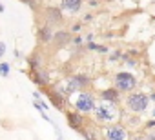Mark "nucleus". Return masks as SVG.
Listing matches in <instances>:
<instances>
[{
	"instance_id": "obj_8",
	"label": "nucleus",
	"mask_w": 155,
	"mask_h": 140,
	"mask_svg": "<svg viewBox=\"0 0 155 140\" xmlns=\"http://www.w3.org/2000/svg\"><path fill=\"white\" fill-rule=\"evenodd\" d=\"M82 6H84V0H60L58 2V9L62 11V15H68V17L81 13Z\"/></svg>"
},
{
	"instance_id": "obj_6",
	"label": "nucleus",
	"mask_w": 155,
	"mask_h": 140,
	"mask_svg": "<svg viewBox=\"0 0 155 140\" xmlns=\"http://www.w3.org/2000/svg\"><path fill=\"white\" fill-rule=\"evenodd\" d=\"M62 82H64L68 93L71 95V93H77V91H82V88H88L90 86V77L86 73H75V75L66 77Z\"/></svg>"
},
{
	"instance_id": "obj_21",
	"label": "nucleus",
	"mask_w": 155,
	"mask_h": 140,
	"mask_svg": "<svg viewBox=\"0 0 155 140\" xmlns=\"http://www.w3.org/2000/svg\"><path fill=\"white\" fill-rule=\"evenodd\" d=\"M82 42H84V38H82V37H75L71 44H73L75 47H81V46H82Z\"/></svg>"
},
{
	"instance_id": "obj_29",
	"label": "nucleus",
	"mask_w": 155,
	"mask_h": 140,
	"mask_svg": "<svg viewBox=\"0 0 155 140\" xmlns=\"http://www.w3.org/2000/svg\"><path fill=\"white\" fill-rule=\"evenodd\" d=\"M150 97V102H155V93H151V95H148Z\"/></svg>"
},
{
	"instance_id": "obj_23",
	"label": "nucleus",
	"mask_w": 155,
	"mask_h": 140,
	"mask_svg": "<svg viewBox=\"0 0 155 140\" xmlns=\"http://www.w3.org/2000/svg\"><path fill=\"white\" fill-rule=\"evenodd\" d=\"M144 127H146V131H148V129H155V118H150V120L144 124Z\"/></svg>"
},
{
	"instance_id": "obj_32",
	"label": "nucleus",
	"mask_w": 155,
	"mask_h": 140,
	"mask_svg": "<svg viewBox=\"0 0 155 140\" xmlns=\"http://www.w3.org/2000/svg\"><path fill=\"white\" fill-rule=\"evenodd\" d=\"M37 2H38V4H40V2H44V0H37Z\"/></svg>"
},
{
	"instance_id": "obj_14",
	"label": "nucleus",
	"mask_w": 155,
	"mask_h": 140,
	"mask_svg": "<svg viewBox=\"0 0 155 140\" xmlns=\"http://www.w3.org/2000/svg\"><path fill=\"white\" fill-rule=\"evenodd\" d=\"M29 77H31V80H33L37 86H49V73L44 71V69H38V71H31Z\"/></svg>"
},
{
	"instance_id": "obj_13",
	"label": "nucleus",
	"mask_w": 155,
	"mask_h": 140,
	"mask_svg": "<svg viewBox=\"0 0 155 140\" xmlns=\"http://www.w3.org/2000/svg\"><path fill=\"white\" fill-rule=\"evenodd\" d=\"M99 100H104V102H111V104H117L120 102V93L115 89V88H106L101 91V98Z\"/></svg>"
},
{
	"instance_id": "obj_5",
	"label": "nucleus",
	"mask_w": 155,
	"mask_h": 140,
	"mask_svg": "<svg viewBox=\"0 0 155 140\" xmlns=\"http://www.w3.org/2000/svg\"><path fill=\"white\" fill-rule=\"evenodd\" d=\"M104 140H130V129L124 124H111V126H104L101 131Z\"/></svg>"
},
{
	"instance_id": "obj_16",
	"label": "nucleus",
	"mask_w": 155,
	"mask_h": 140,
	"mask_svg": "<svg viewBox=\"0 0 155 140\" xmlns=\"http://www.w3.org/2000/svg\"><path fill=\"white\" fill-rule=\"evenodd\" d=\"M81 133H82L84 140H99V138L102 136L97 127H86V126H84V127L81 129Z\"/></svg>"
},
{
	"instance_id": "obj_4",
	"label": "nucleus",
	"mask_w": 155,
	"mask_h": 140,
	"mask_svg": "<svg viewBox=\"0 0 155 140\" xmlns=\"http://www.w3.org/2000/svg\"><path fill=\"white\" fill-rule=\"evenodd\" d=\"M137 84H139V82H137V77H135L133 73H130V71H117V73L113 75V88H115L119 93L130 95V93L135 91Z\"/></svg>"
},
{
	"instance_id": "obj_1",
	"label": "nucleus",
	"mask_w": 155,
	"mask_h": 140,
	"mask_svg": "<svg viewBox=\"0 0 155 140\" xmlns=\"http://www.w3.org/2000/svg\"><path fill=\"white\" fill-rule=\"evenodd\" d=\"M93 118L97 124L101 126H111V124H119L122 120V111L117 104L111 102H104V100H97L95 109H93Z\"/></svg>"
},
{
	"instance_id": "obj_28",
	"label": "nucleus",
	"mask_w": 155,
	"mask_h": 140,
	"mask_svg": "<svg viewBox=\"0 0 155 140\" xmlns=\"http://www.w3.org/2000/svg\"><path fill=\"white\" fill-rule=\"evenodd\" d=\"M33 97H35L37 100H40V93H38V91H35V93H33Z\"/></svg>"
},
{
	"instance_id": "obj_12",
	"label": "nucleus",
	"mask_w": 155,
	"mask_h": 140,
	"mask_svg": "<svg viewBox=\"0 0 155 140\" xmlns=\"http://www.w3.org/2000/svg\"><path fill=\"white\" fill-rule=\"evenodd\" d=\"M53 33H55L53 27L42 24V26L38 27V31H37V38H38L40 44H51V40H53Z\"/></svg>"
},
{
	"instance_id": "obj_7",
	"label": "nucleus",
	"mask_w": 155,
	"mask_h": 140,
	"mask_svg": "<svg viewBox=\"0 0 155 140\" xmlns=\"http://www.w3.org/2000/svg\"><path fill=\"white\" fill-rule=\"evenodd\" d=\"M42 18H44V24L49 26V27H60L64 24V15L62 11L58 9V6H46L42 9Z\"/></svg>"
},
{
	"instance_id": "obj_24",
	"label": "nucleus",
	"mask_w": 155,
	"mask_h": 140,
	"mask_svg": "<svg viewBox=\"0 0 155 140\" xmlns=\"http://www.w3.org/2000/svg\"><path fill=\"white\" fill-rule=\"evenodd\" d=\"M130 140H146V138H144V133H135V135H130Z\"/></svg>"
},
{
	"instance_id": "obj_31",
	"label": "nucleus",
	"mask_w": 155,
	"mask_h": 140,
	"mask_svg": "<svg viewBox=\"0 0 155 140\" xmlns=\"http://www.w3.org/2000/svg\"><path fill=\"white\" fill-rule=\"evenodd\" d=\"M151 116H155V109H153V113H151Z\"/></svg>"
},
{
	"instance_id": "obj_9",
	"label": "nucleus",
	"mask_w": 155,
	"mask_h": 140,
	"mask_svg": "<svg viewBox=\"0 0 155 140\" xmlns=\"http://www.w3.org/2000/svg\"><path fill=\"white\" fill-rule=\"evenodd\" d=\"M71 42H73V35H71L68 29H55L51 44H55L57 47H66V46H69Z\"/></svg>"
},
{
	"instance_id": "obj_11",
	"label": "nucleus",
	"mask_w": 155,
	"mask_h": 140,
	"mask_svg": "<svg viewBox=\"0 0 155 140\" xmlns=\"http://www.w3.org/2000/svg\"><path fill=\"white\" fill-rule=\"evenodd\" d=\"M48 98H49V102H51V106H53L55 109H58V111H64V109H66L68 100H66L57 89H48Z\"/></svg>"
},
{
	"instance_id": "obj_15",
	"label": "nucleus",
	"mask_w": 155,
	"mask_h": 140,
	"mask_svg": "<svg viewBox=\"0 0 155 140\" xmlns=\"http://www.w3.org/2000/svg\"><path fill=\"white\" fill-rule=\"evenodd\" d=\"M28 64H29V69H31V71H38V69L42 67V56H40V53H38V51L31 53V55L28 56Z\"/></svg>"
},
{
	"instance_id": "obj_30",
	"label": "nucleus",
	"mask_w": 155,
	"mask_h": 140,
	"mask_svg": "<svg viewBox=\"0 0 155 140\" xmlns=\"http://www.w3.org/2000/svg\"><path fill=\"white\" fill-rule=\"evenodd\" d=\"M0 13H4V6L2 4H0Z\"/></svg>"
},
{
	"instance_id": "obj_3",
	"label": "nucleus",
	"mask_w": 155,
	"mask_h": 140,
	"mask_svg": "<svg viewBox=\"0 0 155 140\" xmlns=\"http://www.w3.org/2000/svg\"><path fill=\"white\" fill-rule=\"evenodd\" d=\"M124 106H126V109H128L130 113L140 115V113L148 111V107H150V97H148L146 93H142V91H133V93L126 95Z\"/></svg>"
},
{
	"instance_id": "obj_18",
	"label": "nucleus",
	"mask_w": 155,
	"mask_h": 140,
	"mask_svg": "<svg viewBox=\"0 0 155 140\" xmlns=\"http://www.w3.org/2000/svg\"><path fill=\"white\" fill-rule=\"evenodd\" d=\"M82 31V22H75V24H71V27H69V33L73 35V33H81Z\"/></svg>"
},
{
	"instance_id": "obj_20",
	"label": "nucleus",
	"mask_w": 155,
	"mask_h": 140,
	"mask_svg": "<svg viewBox=\"0 0 155 140\" xmlns=\"http://www.w3.org/2000/svg\"><path fill=\"white\" fill-rule=\"evenodd\" d=\"M144 138H146V140H155V129H148V131L144 133Z\"/></svg>"
},
{
	"instance_id": "obj_22",
	"label": "nucleus",
	"mask_w": 155,
	"mask_h": 140,
	"mask_svg": "<svg viewBox=\"0 0 155 140\" xmlns=\"http://www.w3.org/2000/svg\"><path fill=\"white\" fill-rule=\"evenodd\" d=\"M22 2H24L26 6H29L31 9H37V4H38V2H37V0H22Z\"/></svg>"
},
{
	"instance_id": "obj_17",
	"label": "nucleus",
	"mask_w": 155,
	"mask_h": 140,
	"mask_svg": "<svg viewBox=\"0 0 155 140\" xmlns=\"http://www.w3.org/2000/svg\"><path fill=\"white\" fill-rule=\"evenodd\" d=\"M9 71H11V65L8 62H0V77L8 78L9 77Z\"/></svg>"
},
{
	"instance_id": "obj_2",
	"label": "nucleus",
	"mask_w": 155,
	"mask_h": 140,
	"mask_svg": "<svg viewBox=\"0 0 155 140\" xmlns=\"http://www.w3.org/2000/svg\"><path fill=\"white\" fill-rule=\"evenodd\" d=\"M68 104H71L73 111L81 113V115H90L93 113L95 109V104H97V98L91 91H77V93H71L68 97Z\"/></svg>"
},
{
	"instance_id": "obj_19",
	"label": "nucleus",
	"mask_w": 155,
	"mask_h": 140,
	"mask_svg": "<svg viewBox=\"0 0 155 140\" xmlns=\"http://www.w3.org/2000/svg\"><path fill=\"white\" fill-rule=\"evenodd\" d=\"M120 58H122V53H120V51H113V53L110 55V60H111V62H117V60H120Z\"/></svg>"
},
{
	"instance_id": "obj_27",
	"label": "nucleus",
	"mask_w": 155,
	"mask_h": 140,
	"mask_svg": "<svg viewBox=\"0 0 155 140\" xmlns=\"http://www.w3.org/2000/svg\"><path fill=\"white\" fill-rule=\"evenodd\" d=\"M88 4H90L91 8H97V6H99V2H97V0H88Z\"/></svg>"
},
{
	"instance_id": "obj_25",
	"label": "nucleus",
	"mask_w": 155,
	"mask_h": 140,
	"mask_svg": "<svg viewBox=\"0 0 155 140\" xmlns=\"http://www.w3.org/2000/svg\"><path fill=\"white\" fill-rule=\"evenodd\" d=\"M4 55H6V44L0 40V58H4Z\"/></svg>"
},
{
	"instance_id": "obj_26",
	"label": "nucleus",
	"mask_w": 155,
	"mask_h": 140,
	"mask_svg": "<svg viewBox=\"0 0 155 140\" xmlns=\"http://www.w3.org/2000/svg\"><path fill=\"white\" fill-rule=\"evenodd\" d=\"M82 20H84V22H90V20H93V15H90V13H86V15L82 17Z\"/></svg>"
},
{
	"instance_id": "obj_10",
	"label": "nucleus",
	"mask_w": 155,
	"mask_h": 140,
	"mask_svg": "<svg viewBox=\"0 0 155 140\" xmlns=\"http://www.w3.org/2000/svg\"><path fill=\"white\" fill-rule=\"evenodd\" d=\"M66 120H68V126L75 131H81L84 126H86V116L77 113V111H68L66 113Z\"/></svg>"
}]
</instances>
